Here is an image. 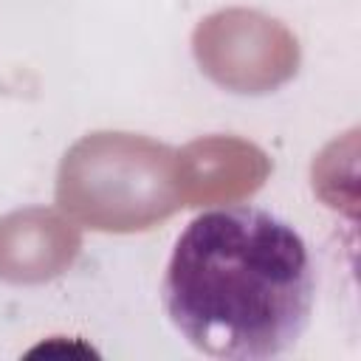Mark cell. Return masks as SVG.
Here are the masks:
<instances>
[{
	"label": "cell",
	"mask_w": 361,
	"mask_h": 361,
	"mask_svg": "<svg viewBox=\"0 0 361 361\" xmlns=\"http://www.w3.org/2000/svg\"><path fill=\"white\" fill-rule=\"evenodd\" d=\"M316 265L279 214L234 203L200 212L175 240L161 282L172 327L203 355L265 361L307 330Z\"/></svg>",
	"instance_id": "obj_1"
}]
</instances>
